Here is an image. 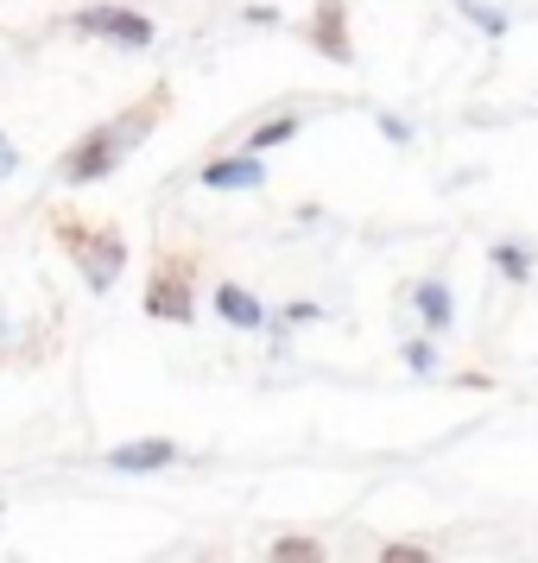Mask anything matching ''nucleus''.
Returning <instances> with one entry per match:
<instances>
[{"instance_id":"15","label":"nucleus","mask_w":538,"mask_h":563,"mask_svg":"<svg viewBox=\"0 0 538 563\" xmlns=\"http://www.w3.org/2000/svg\"><path fill=\"white\" fill-rule=\"evenodd\" d=\"M406 367L431 380V374H437V349H431V342H406Z\"/></svg>"},{"instance_id":"4","label":"nucleus","mask_w":538,"mask_h":563,"mask_svg":"<svg viewBox=\"0 0 538 563\" xmlns=\"http://www.w3.org/2000/svg\"><path fill=\"white\" fill-rule=\"evenodd\" d=\"M70 32H83V38H108V45H128V52H146V45L158 38V26L146 20V13L114 7V0H102V7H77V13H70Z\"/></svg>"},{"instance_id":"16","label":"nucleus","mask_w":538,"mask_h":563,"mask_svg":"<svg viewBox=\"0 0 538 563\" xmlns=\"http://www.w3.org/2000/svg\"><path fill=\"white\" fill-rule=\"evenodd\" d=\"M13 172H20V146H13V140L0 133V184L13 178Z\"/></svg>"},{"instance_id":"14","label":"nucleus","mask_w":538,"mask_h":563,"mask_svg":"<svg viewBox=\"0 0 538 563\" xmlns=\"http://www.w3.org/2000/svg\"><path fill=\"white\" fill-rule=\"evenodd\" d=\"M381 563H437L431 544H381Z\"/></svg>"},{"instance_id":"17","label":"nucleus","mask_w":538,"mask_h":563,"mask_svg":"<svg viewBox=\"0 0 538 563\" xmlns=\"http://www.w3.org/2000/svg\"><path fill=\"white\" fill-rule=\"evenodd\" d=\"M381 133H386V140H399V146H406V140H411V128H406V121H399V114H381Z\"/></svg>"},{"instance_id":"11","label":"nucleus","mask_w":538,"mask_h":563,"mask_svg":"<svg viewBox=\"0 0 538 563\" xmlns=\"http://www.w3.org/2000/svg\"><path fill=\"white\" fill-rule=\"evenodd\" d=\"M298 128H305L298 114H273V121H260L241 146H248V153H273V146H285V140H298Z\"/></svg>"},{"instance_id":"3","label":"nucleus","mask_w":538,"mask_h":563,"mask_svg":"<svg viewBox=\"0 0 538 563\" xmlns=\"http://www.w3.org/2000/svg\"><path fill=\"white\" fill-rule=\"evenodd\" d=\"M146 317L153 323H190L197 317V254L190 247H158L146 273Z\"/></svg>"},{"instance_id":"7","label":"nucleus","mask_w":538,"mask_h":563,"mask_svg":"<svg viewBox=\"0 0 538 563\" xmlns=\"http://www.w3.org/2000/svg\"><path fill=\"white\" fill-rule=\"evenodd\" d=\"M204 184H209V190H260V184H266V165H260V153L209 158V165H204Z\"/></svg>"},{"instance_id":"6","label":"nucleus","mask_w":538,"mask_h":563,"mask_svg":"<svg viewBox=\"0 0 538 563\" xmlns=\"http://www.w3.org/2000/svg\"><path fill=\"white\" fill-rule=\"evenodd\" d=\"M184 450L172 437H140V443H121V450H108V468H121V475H153V468H172Z\"/></svg>"},{"instance_id":"13","label":"nucleus","mask_w":538,"mask_h":563,"mask_svg":"<svg viewBox=\"0 0 538 563\" xmlns=\"http://www.w3.org/2000/svg\"><path fill=\"white\" fill-rule=\"evenodd\" d=\"M462 13H469V26L487 32V38H507V13L501 7H487V0H457Z\"/></svg>"},{"instance_id":"12","label":"nucleus","mask_w":538,"mask_h":563,"mask_svg":"<svg viewBox=\"0 0 538 563\" xmlns=\"http://www.w3.org/2000/svg\"><path fill=\"white\" fill-rule=\"evenodd\" d=\"M487 260H494V266H501V273H507L513 285H526V279H532V254H526V247H513V241L487 247Z\"/></svg>"},{"instance_id":"8","label":"nucleus","mask_w":538,"mask_h":563,"mask_svg":"<svg viewBox=\"0 0 538 563\" xmlns=\"http://www.w3.org/2000/svg\"><path fill=\"white\" fill-rule=\"evenodd\" d=\"M411 310H418V317H425V330H450V323H457V298H450V285L443 279H418L411 285Z\"/></svg>"},{"instance_id":"5","label":"nucleus","mask_w":538,"mask_h":563,"mask_svg":"<svg viewBox=\"0 0 538 563\" xmlns=\"http://www.w3.org/2000/svg\"><path fill=\"white\" fill-rule=\"evenodd\" d=\"M305 38L317 57H330V64H355V38H349V7L342 0H317L305 20Z\"/></svg>"},{"instance_id":"10","label":"nucleus","mask_w":538,"mask_h":563,"mask_svg":"<svg viewBox=\"0 0 538 563\" xmlns=\"http://www.w3.org/2000/svg\"><path fill=\"white\" fill-rule=\"evenodd\" d=\"M266 563H330V551H323L310 532H279L273 544H266Z\"/></svg>"},{"instance_id":"1","label":"nucleus","mask_w":538,"mask_h":563,"mask_svg":"<svg viewBox=\"0 0 538 563\" xmlns=\"http://www.w3.org/2000/svg\"><path fill=\"white\" fill-rule=\"evenodd\" d=\"M172 114V82H153V96L140 108H121L114 121H102V128H89L70 146V153L57 158V178L64 184H102V178H114L121 165H128L146 140H153V128Z\"/></svg>"},{"instance_id":"2","label":"nucleus","mask_w":538,"mask_h":563,"mask_svg":"<svg viewBox=\"0 0 538 563\" xmlns=\"http://www.w3.org/2000/svg\"><path fill=\"white\" fill-rule=\"evenodd\" d=\"M52 234H57V247L70 254V266L83 273L89 291H114V285H121V273H128V241H121L114 222H83L70 209H57Z\"/></svg>"},{"instance_id":"9","label":"nucleus","mask_w":538,"mask_h":563,"mask_svg":"<svg viewBox=\"0 0 538 563\" xmlns=\"http://www.w3.org/2000/svg\"><path fill=\"white\" fill-rule=\"evenodd\" d=\"M216 310H222V323H234V330H260L266 323V310H260V298L248 285H216Z\"/></svg>"}]
</instances>
